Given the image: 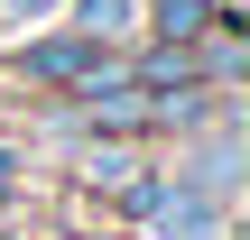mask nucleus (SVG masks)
Here are the masks:
<instances>
[{
	"label": "nucleus",
	"mask_w": 250,
	"mask_h": 240,
	"mask_svg": "<svg viewBox=\"0 0 250 240\" xmlns=\"http://www.w3.org/2000/svg\"><path fill=\"white\" fill-rule=\"evenodd\" d=\"M148 28H158V46H195V37L213 28V0H158Z\"/></svg>",
	"instance_id": "f03ea898"
},
{
	"label": "nucleus",
	"mask_w": 250,
	"mask_h": 240,
	"mask_svg": "<svg viewBox=\"0 0 250 240\" xmlns=\"http://www.w3.org/2000/svg\"><path fill=\"white\" fill-rule=\"evenodd\" d=\"M83 176H93V185H111V194H139V185H148V166H139V157H102V148L83 157Z\"/></svg>",
	"instance_id": "7ed1b4c3"
},
{
	"label": "nucleus",
	"mask_w": 250,
	"mask_h": 240,
	"mask_svg": "<svg viewBox=\"0 0 250 240\" xmlns=\"http://www.w3.org/2000/svg\"><path fill=\"white\" fill-rule=\"evenodd\" d=\"M130 28V0H83V37H121Z\"/></svg>",
	"instance_id": "20e7f679"
},
{
	"label": "nucleus",
	"mask_w": 250,
	"mask_h": 240,
	"mask_svg": "<svg viewBox=\"0 0 250 240\" xmlns=\"http://www.w3.org/2000/svg\"><path fill=\"white\" fill-rule=\"evenodd\" d=\"M19 74H28V83H46V92H83V83L130 74V55H111L102 37H37V46L19 55Z\"/></svg>",
	"instance_id": "f257e3e1"
},
{
	"label": "nucleus",
	"mask_w": 250,
	"mask_h": 240,
	"mask_svg": "<svg viewBox=\"0 0 250 240\" xmlns=\"http://www.w3.org/2000/svg\"><path fill=\"white\" fill-rule=\"evenodd\" d=\"M0 9H46V0H0Z\"/></svg>",
	"instance_id": "39448f33"
}]
</instances>
